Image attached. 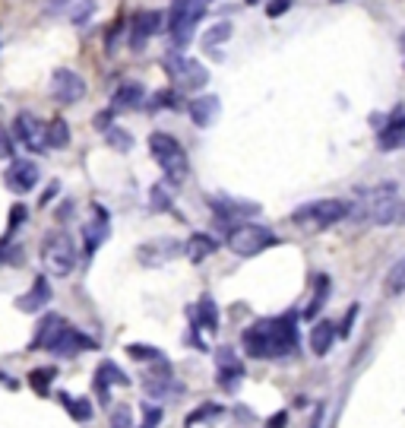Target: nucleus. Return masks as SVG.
<instances>
[{
	"label": "nucleus",
	"mask_w": 405,
	"mask_h": 428,
	"mask_svg": "<svg viewBox=\"0 0 405 428\" xmlns=\"http://www.w3.org/2000/svg\"><path fill=\"white\" fill-rule=\"evenodd\" d=\"M143 98H146V86L143 83H137V80H130V83H124L121 89L114 92V105H111V111H133V108H139L143 105Z\"/></svg>",
	"instance_id": "4be33fe9"
},
{
	"label": "nucleus",
	"mask_w": 405,
	"mask_h": 428,
	"mask_svg": "<svg viewBox=\"0 0 405 428\" xmlns=\"http://www.w3.org/2000/svg\"><path fill=\"white\" fill-rule=\"evenodd\" d=\"M298 314L289 311L282 318L257 320L244 330V349L250 359H285L298 349Z\"/></svg>",
	"instance_id": "f257e3e1"
},
{
	"label": "nucleus",
	"mask_w": 405,
	"mask_h": 428,
	"mask_svg": "<svg viewBox=\"0 0 405 428\" xmlns=\"http://www.w3.org/2000/svg\"><path fill=\"white\" fill-rule=\"evenodd\" d=\"M215 362H219V374H231V378H244V365L240 359L234 355V349L222 346L219 353H215Z\"/></svg>",
	"instance_id": "a878e982"
},
{
	"label": "nucleus",
	"mask_w": 405,
	"mask_h": 428,
	"mask_svg": "<svg viewBox=\"0 0 405 428\" xmlns=\"http://www.w3.org/2000/svg\"><path fill=\"white\" fill-rule=\"evenodd\" d=\"M197 320H199V327H206L209 333L219 330V308H215L213 295H203V298H199V304H197Z\"/></svg>",
	"instance_id": "b1692460"
},
{
	"label": "nucleus",
	"mask_w": 405,
	"mask_h": 428,
	"mask_svg": "<svg viewBox=\"0 0 405 428\" xmlns=\"http://www.w3.org/2000/svg\"><path fill=\"white\" fill-rule=\"evenodd\" d=\"M178 96H174V92H158L155 98H152V111L155 108H178Z\"/></svg>",
	"instance_id": "58836bf2"
},
{
	"label": "nucleus",
	"mask_w": 405,
	"mask_h": 428,
	"mask_svg": "<svg viewBox=\"0 0 405 428\" xmlns=\"http://www.w3.org/2000/svg\"><path fill=\"white\" fill-rule=\"evenodd\" d=\"M42 260L51 276H70L76 263V244L67 232H51L42 242Z\"/></svg>",
	"instance_id": "0eeeda50"
},
{
	"label": "nucleus",
	"mask_w": 405,
	"mask_h": 428,
	"mask_svg": "<svg viewBox=\"0 0 405 428\" xmlns=\"http://www.w3.org/2000/svg\"><path fill=\"white\" fill-rule=\"evenodd\" d=\"M219 111H222L219 96H199L190 102V118L197 127H213L215 118H219Z\"/></svg>",
	"instance_id": "aec40b11"
},
{
	"label": "nucleus",
	"mask_w": 405,
	"mask_h": 428,
	"mask_svg": "<svg viewBox=\"0 0 405 428\" xmlns=\"http://www.w3.org/2000/svg\"><path fill=\"white\" fill-rule=\"evenodd\" d=\"M206 3H215V0H206Z\"/></svg>",
	"instance_id": "8fccbe9b"
},
{
	"label": "nucleus",
	"mask_w": 405,
	"mask_h": 428,
	"mask_svg": "<svg viewBox=\"0 0 405 428\" xmlns=\"http://www.w3.org/2000/svg\"><path fill=\"white\" fill-rule=\"evenodd\" d=\"M273 244H279V235L260 222H240V226L228 228V248L238 257H257Z\"/></svg>",
	"instance_id": "423d86ee"
},
{
	"label": "nucleus",
	"mask_w": 405,
	"mask_h": 428,
	"mask_svg": "<svg viewBox=\"0 0 405 428\" xmlns=\"http://www.w3.org/2000/svg\"><path fill=\"white\" fill-rule=\"evenodd\" d=\"M386 289H390V295H402V289H405V260L392 263L390 279H386Z\"/></svg>",
	"instance_id": "7c9ffc66"
},
{
	"label": "nucleus",
	"mask_w": 405,
	"mask_h": 428,
	"mask_svg": "<svg viewBox=\"0 0 405 428\" xmlns=\"http://www.w3.org/2000/svg\"><path fill=\"white\" fill-rule=\"evenodd\" d=\"M247 3H257V0H247Z\"/></svg>",
	"instance_id": "09e8293b"
},
{
	"label": "nucleus",
	"mask_w": 405,
	"mask_h": 428,
	"mask_svg": "<svg viewBox=\"0 0 405 428\" xmlns=\"http://www.w3.org/2000/svg\"><path fill=\"white\" fill-rule=\"evenodd\" d=\"M307 428H323V406H316L314 409V419H310V425Z\"/></svg>",
	"instance_id": "49530a36"
},
{
	"label": "nucleus",
	"mask_w": 405,
	"mask_h": 428,
	"mask_svg": "<svg viewBox=\"0 0 405 428\" xmlns=\"http://www.w3.org/2000/svg\"><path fill=\"white\" fill-rule=\"evenodd\" d=\"M231 35H234L231 22H215L213 29H206V32H203V48H219V45L228 42Z\"/></svg>",
	"instance_id": "cd10ccee"
},
{
	"label": "nucleus",
	"mask_w": 405,
	"mask_h": 428,
	"mask_svg": "<svg viewBox=\"0 0 405 428\" xmlns=\"http://www.w3.org/2000/svg\"><path fill=\"white\" fill-rule=\"evenodd\" d=\"M326 295H330V276H316V289H314V298H310L307 311H304V318H316L320 314V308L326 304Z\"/></svg>",
	"instance_id": "bb28decb"
},
{
	"label": "nucleus",
	"mask_w": 405,
	"mask_h": 428,
	"mask_svg": "<svg viewBox=\"0 0 405 428\" xmlns=\"http://www.w3.org/2000/svg\"><path fill=\"white\" fill-rule=\"evenodd\" d=\"M349 216V200L342 197H330V200H310L304 207H298L291 213V222L298 228H307V232H320L326 226H336Z\"/></svg>",
	"instance_id": "39448f33"
},
{
	"label": "nucleus",
	"mask_w": 405,
	"mask_h": 428,
	"mask_svg": "<svg viewBox=\"0 0 405 428\" xmlns=\"http://www.w3.org/2000/svg\"><path fill=\"white\" fill-rule=\"evenodd\" d=\"M13 137H10L7 131H3V127H0V159H10V156H13Z\"/></svg>",
	"instance_id": "a19ab883"
},
{
	"label": "nucleus",
	"mask_w": 405,
	"mask_h": 428,
	"mask_svg": "<svg viewBox=\"0 0 405 428\" xmlns=\"http://www.w3.org/2000/svg\"><path fill=\"white\" fill-rule=\"evenodd\" d=\"M399 216H402V197H399V187L392 181L371 187V191H361L358 200L349 203V216L345 219L355 222H371V226H396Z\"/></svg>",
	"instance_id": "f03ea898"
},
{
	"label": "nucleus",
	"mask_w": 405,
	"mask_h": 428,
	"mask_svg": "<svg viewBox=\"0 0 405 428\" xmlns=\"http://www.w3.org/2000/svg\"><path fill=\"white\" fill-rule=\"evenodd\" d=\"M181 251H184V244H181L178 238H152V242L137 248V260L143 263V267H162V263L174 260Z\"/></svg>",
	"instance_id": "f8f14e48"
},
{
	"label": "nucleus",
	"mask_w": 405,
	"mask_h": 428,
	"mask_svg": "<svg viewBox=\"0 0 405 428\" xmlns=\"http://www.w3.org/2000/svg\"><path fill=\"white\" fill-rule=\"evenodd\" d=\"M222 409L215 406V403H209V406H199V409H193L190 415H187V428H193L197 422H209V419H215Z\"/></svg>",
	"instance_id": "473e14b6"
},
{
	"label": "nucleus",
	"mask_w": 405,
	"mask_h": 428,
	"mask_svg": "<svg viewBox=\"0 0 405 428\" xmlns=\"http://www.w3.org/2000/svg\"><path fill=\"white\" fill-rule=\"evenodd\" d=\"M57 191H61V184H57V181H54V184H51L48 191H45V197H42V207H48V203L54 200V197H57Z\"/></svg>",
	"instance_id": "a18cd8bd"
},
{
	"label": "nucleus",
	"mask_w": 405,
	"mask_h": 428,
	"mask_svg": "<svg viewBox=\"0 0 405 428\" xmlns=\"http://www.w3.org/2000/svg\"><path fill=\"white\" fill-rule=\"evenodd\" d=\"M48 378H54L51 368H35V371L29 374V384H32L38 394H48Z\"/></svg>",
	"instance_id": "f704fd0d"
},
{
	"label": "nucleus",
	"mask_w": 405,
	"mask_h": 428,
	"mask_svg": "<svg viewBox=\"0 0 405 428\" xmlns=\"http://www.w3.org/2000/svg\"><path fill=\"white\" fill-rule=\"evenodd\" d=\"M282 425H285V413L273 415V419H269V425H266V428H282Z\"/></svg>",
	"instance_id": "de8ad7c7"
},
{
	"label": "nucleus",
	"mask_w": 405,
	"mask_h": 428,
	"mask_svg": "<svg viewBox=\"0 0 405 428\" xmlns=\"http://www.w3.org/2000/svg\"><path fill=\"white\" fill-rule=\"evenodd\" d=\"M336 3H339V0H336Z\"/></svg>",
	"instance_id": "3c124183"
},
{
	"label": "nucleus",
	"mask_w": 405,
	"mask_h": 428,
	"mask_svg": "<svg viewBox=\"0 0 405 428\" xmlns=\"http://www.w3.org/2000/svg\"><path fill=\"white\" fill-rule=\"evenodd\" d=\"M38 178H42V172H38V165L32 159H16L3 175V181H7V187L13 193H29L38 184Z\"/></svg>",
	"instance_id": "4468645a"
},
{
	"label": "nucleus",
	"mask_w": 405,
	"mask_h": 428,
	"mask_svg": "<svg viewBox=\"0 0 405 428\" xmlns=\"http://www.w3.org/2000/svg\"><path fill=\"white\" fill-rule=\"evenodd\" d=\"M127 353H130L133 359H152V362H165V359H162V349H155V346H139V343H133V346H127Z\"/></svg>",
	"instance_id": "72a5a7b5"
},
{
	"label": "nucleus",
	"mask_w": 405,
	"mask_h": 428,
	"mask_svg": "<svg viewBox=\"0 0 405 428\" xmlns=\"http://www.w3.org/2000/svg\"><path fill=\"white\" fill-rule=\"evenodd\" d=\"M184 251H187V257H190V263H203L206 257H213L215 251H219V244H215L213 235H203V232H197V235L187 238Z\"/></svg>",
	"instance_id": "5701e85b"
},
{
	"label": "nucleus",
	"mask_w": 405,
	"mask_h": 428,
	"mask_svg": "<svg viewBox=\"0 0 405 428\" xmlns=\"http://www.w3.org/2000/svg\"><path fill=\"white\" fill-rule=\"evenodd\" d=\"M209 207H213V213H215V222H219L225 232H228V228H234V226H240V222L254 219V216L260 213V207H257V203L234 200V197H213V200H209Z\"/></svg>",
	"instance_id": "1a4fd4ad"
},
{
	"label": "nucleus",
	"mask_w": 405,
	"mask_h": 428,
	"mask_svg": "<svg viewBox=\"0 0 405 428\" xmlns=\"http://www.w3.org/2000/svg\"><path fill=\"white\" fill-rule=\"evenodd\" d=\"M70 0H45V10L48 13H61V10H67Z\"/></svg>",
	"instance_id": "c03bdc74"
},
{
	"label": "nucleus",
	"mask_w": 405,
	"mask_h": 428,
	"mask_svg": "<svg viewBox=\"0 0 405 428\" xmlns=\"http://www.w3.org/2000/svg\"><path fill=\"white\" fill-rule=\"evenodd\" d=\"M143 390L152 400H168V397L184 394V384H181L178 378H171L168 365H162V371H152L149 378H143Z\"/></svg>",
	"instance_id": "2eb2a0df"
},
{
	"label": "nucleus",
	"mask_w": 405,
	"mask_h": 428,
	"mask_svg": "<svg viewBox=\"0 0 405 428\" xmlns=\"http://www.w3.org/2000/svg\"><path fill=\"white\" fill-rule=\"evenodd\" d=\"M111 428H133V409L130 406H117L111 415Z\"/></svg>",
	"instance_id": "e433bc0d"
},
{
	"label": "nucleus",
	"mask_w": 405,
	"mask_h": 428,
	"mask_svg": "<svg viewBox=\"0 0 405 428\" xmlns=\"http://www.w3.org/2000/svg\"><path fill=\"white\" fill-rule=\"evenodd\" d=\"M92 216L95 219L86 222L83 226V235H86V254H95V248L105 242V238L111 235V228H108V213H105L102 207H92Z\"/></svg>",
	"instance_id": "f3484780"
},
{
	"label": "nucleus",
	"mask_w": 405,
	"mask_h": 428,
	"mask_svg": "<svg viewBox=\"0 0 405 428\" xmlns=\"http://www.w3.org/2000/svg\"><path fill=\"white\" fill-rule=\"evenodd\" d=\"M336 324L333 320H316L314 327H310V349H314V355H326L333 349V343H336Z\"/></svg>",
	"instance_id": "412c9836"
},
{
	"label": "nucleus",
	"mask_w": 405,
	"mask_h": 428,
	"mask_svg": "<svg viewBox=\"0 0 405 428\" xmlns=\"http://www.w3.org/2000/svg\"><path fill=\"white\" fill-rule=\"evenodd\" d=\"M26 216H29V209L22 207V203H16V207L10 209V232H16V228H20V222L26 219Z\"/></svg>",
	"instance_id": "79ce46f5"
},
{
	"label": "nucleus",
	"mask_w": 405,
	"mask_h": 428,
	"mask_svg": "<svg viewBox=\"0 0 405 428\" xmlns=\"http://www.w3.org/2000/svg\"><path fill=\"white\" fill-rule=\"evenodd\" d=\"M32 346L35 349H48V353L61 355V359H70V355H79L86 349H95V339L86 337L76 327H70L61 314H48L38 324V333H35Z\"/></svg>",
	"instance_id": "7ed1b4c3"
},
{
	"label": "nucleus",
	"mask_w": 405,
	"mask_h": 428,
	"mask_svg": "<svg viewBox=\"0 0 405 428\" xmlns=\"http://www.w3.org/2000/svg\"><path fill=\"white\" fill-rule=\"evenodd\" d=\"M61 400H63L67 413L73 415L76 422H89V419H92V413H95V409H92V403H89V400H83V397H79V400H73V397L61 394Z\"/></svg>",
	"instance_id": "c756f323"
},
{
	"label": "nucleus",
	"mask_w": 405,
	"mask_h": 428,
	"mask_svg": "<svg viewBox=\"0 0 405 428\" xmlns=\"http://www.w3.org/2000/svg\"><path fill=\"white\" fill-rule=\"evenodd\" d=\"M402 140H405V111H402V105H396L390 111L386 124H380V149L392 152L402 146Z\"/></svg>",
	"instance_id": "dca6fc26"
},
{
	"label": "nucleus",
	"mask_w": 405,
	"mask_h": 428,
	"mask_svg": "<svg viewBox=\"0 0 405 428\" xmlns=\"http://www.w3.org/2000/svg\"><path fill=\"white\" fill-rule=\"evenodd\" d=\"M158 422H162V409L152 406V403H146L143 406V425L139 428H158Z\"/></svg>",
	"instance_id": "4c0bfd02"
},
{
	"label": "nucleus",
	"mask_w": 405,
	"mask_h": 428,
	"mask_svg": "<svg viewBox=\"0 0 405 428\" xmlns=\"http://www.w3.org/2000/svg\"><path fill=\"white\" fill-rule=\"evenodd\" d=\"M168 73L174 80V89L181 92H197L209 83V70L199 61H193V57H184L181 51L168 57Z\"/></svg>",
	"instance_id": "6e6552de"
},
{
	"label": "nucleus",
	"mask_w": 405,
	"mask_h": 428,
	"mask_svg": "<svg viewBox=\"0 0 405 428\" xmlns=\"http://www.w3.org/2000/svg\"><path fill=\"white\" fill-rule=\"evenodd\" d=\"M13 131H16V140H20L26 149L32 152H51L48 149V133H45V121H38L35 115L29 111H20L13 121Z\"/></svg>",
	"instance_id": "9d476101"
},
{
	"label": "nucleus",
	"mask_w": 405,
	"mask_h": 428,
	"mask_svg": "<svg viewBox=\"0 0 405 428\" xmlns=\"http://www.w3.org/2000/svg\"><path fill=\"white\" fill-rule=\"evenodd\" d=\"M289 7H291V0H269V3H266V16H269V20H275V16L289 13Z\"/></svg>",
	"instance_id": "ea45409f"
},
{
	"label": "nucleus",
	"mask_w": 405,
	"mask_h": 428,
	"mask_svg": "<svg viewBox=\"0 0 405 428\" xmlns=\"http://www.w3.org/2000/svg\"><path fill=\"white\" fill-rule=\"evenodd\" d=\"M108 133V143L114 146L117 152H130V146H133V137L127 131H121V127H111V131H105Z\"/></svg>",
	"instance_id": "2f4dec72"
},
{
	"label": "nucleus",
	"mask_w": 405,
	"mask_h": 428,
	"mask_svg": "<svg viewBox=\"0 0 405 428\" xmlns=\"http://www.w3.org/2000/svg\"><path fill=\"white\" fill-rule=\"evenodd\" d=\"M149 207L155 209V213H165V209H171V200H168L165 187H152V191H149Z\"/></svg>",
	"instance_id": "c9c22d12"
},
{
	"label": "nucleus",
	"mask_w": 405,
	"mask_h": 428,
	"mask_svg": "<svg viewBox=\"0 0 405 428\" xmlns=\"http://www.w3.org/2000/svg\"><path fill=\"white\" fill-rule=\"evenodd\" d=\"M48 302H51V286H48V279H45V276H35L32 289H29L26 295H20L16 308L26 311V314H35V311H42Z\"/></svg>",
	"instance_id": "6ab92c4d"
},
{
	"label": "nucleus",
	"mask_w": 405,
	"mask_h": 428,
	"mask_svg": "<svg viewBox=\"0 0 405 428\" xmlns=\"http://www.w3.org/2000/svg\"><path fill=\"white\" fill-rule=\"evenodd\" d=\"M45 133H48V149H63L70 143V127L63 118L45 121Z\"/></svg>",
	"instance_id": "393cba45"
},
{
	"label": "nucleus",
	"mask_w": 405,
	"mask_h": 428,
	"mask_svg": "<svg viewBox=\"0 0 405 428\" xmlns=\"http://www.w3.org/2000/svg\"><path fill=\"white\" fill-rule=\"evenodd\" d=\"M149 152H152V159H155V165L168 175L171 184H181V181L190 175V159H187L184 146H181L171 133H152Z\"/></svg>",
	"instance_id": "20e7f679"
},
{
	"label": "nucleus",
	"mask_w": 405,
	"mask_h": 428,
	"mask_svg": "<svg viewBox=\"0 0 405 428\" xmlns=\"http://www.w3.org/2000/svg\"><path fill=\"white\" fill-rule=\"evenodd\" d=\"M127 384H130V378H127L114 362H102V365L95 368V390L102 394V400H108L111 387H127Z\"/></svg>",
	"instance_id": "a211bd4d"
},
{
	"label": "nucleus",
	"mask_w": 405,
	"mask_h": 428,
	"mask_svg": "<svg viewBox=\"0 0 405 428\" xmlns=\"http://www.w3.org/2000/svg\"><path fill=\"white\" fill-rule=\"evenodd\" d=\"M70 20H73V26H86V22L92 20V13H95V0H70Z\"/></svg>",
	"instance_id": "c85d7f7f"
},
{
	"label": "nucleus",
	"mask_w": 405,
	"mask_h": 428,
	"mask_svg": "<svg viewBox=\"0 0 405 428\" xmlns=\"http://www.w3.org/2000/svg\"><path fill=\"white\" fill-rule=\"evenodd\" d=\"M162 22H165V13L162 10H143V13L133 16L130 22V48L143 51V45L149 42L155 32H162Z\"/></svg>",
	"instance_id": "ddd939ff"
},
{
	"label": "nucleus",
	"mask_w": 405,
	"mask_h": 428,
	"mask_svg": "<svg viewBox=\"0 0 405 428\" xmlns=\"http://www.w3.org/2000/svg\"><path fill=\"white\" fill-rule=\"evenodd\" d=\"M111 115H114V111H98L95 115V131H111Z\"/></svg>",
	"instance_id": "37998d69"
},
{
	"label": "nucleus",
	"mask_w": 405,
	"mask_h": 428,
	"mask_svg": "<svg viewBox=\"0 0 405 428\" xmlns=\"http://www.w3.org/2000/svg\"><path fill=\"white\" fill-rule=\"evenodd\" d=\"M51 96L57 98L61 105H73L79 102V98L86 96V80L76 70H54V76H51Z\"/></svg>",
	"instance_id": "9b49d317"
}]
</instances>
